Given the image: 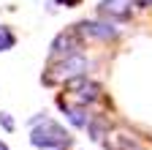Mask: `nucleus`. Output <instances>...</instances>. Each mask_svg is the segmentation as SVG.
<instances>
[{
    "label": "nucleus",
    "mask_w": 152,
    "mask_h": 150,
    "mask_svg": "<svg viewBox=\"0 0 152 150\" xmlns=\"http://www.w3.org/2000/svg\"><path fill=\"white\" fill-rule=\"evenodd\" d=\"M57 3H60V6H68V8H73V6H79L82 0H57Z\"/></svg>",
    "instance_id": "1a4fd4ad"
},
{
    "label": "nucleus",
    "mask_w": 152,
    "mask_h": 150,
    "mask_svg": "<svg viewBox=\"0 0 152 150\" xmlns=\"http://www.w3.org/2000/svg\"><path fill=\"white\" fill-rule=\"evenodd\" d=\"M60 106H63V112H65V117L76 126V128H84L87 131V126L92 123V115H87V109L82 106V104H65V101H60Z\"/></svg>",
    "instance_id": "423d86ee"
},
{
    "label": "nucleus",
    "mask_w": 152,
    "mask_h": 150,
    "mask_svg": "<svg viewBox=\"0 0 152 150\" xmlns=\"http://www.w3.org/2000/svg\"><path fill=\"white\" fill-rule=\"evenodd\" d=\"M133 3H136V0H101L98 11L106 19H125V16H130Z\"/></svg>",
    "instance_id": "20e7f679"
},
{
    "label": "nucleus",
    "mask_w": 152,
    "mask_h": 150,
    "mask_svg": "<svg viewBox=\"0 0 152 150\" xmlns=\"http://www.w3.org/2000/svg\"><path fill=\"white\" fill-rule=\"evenodd\" d=\"M82 41H84V35L79 33V27H68L65 33H60L57 38L52 41V58H63V55H73V52H79L82 49Z\"/></svg>",
    "instance_id": "7ed1b4c3"
},
{
    "label": "nucleus",
    "mask_w": 152,
    "mask_h": 150,
    "mask_svg": "<svg viewBox=\"0 0 152 150\" xmlns=\"http://www.w3.org/2000/svg\"><path fill=\"white\" fill-rule=\"evenodd\" d=\"M0 150H8V145H6V142H3V139H0Z\"/></svg>",
    "instance_id": "9d476101"
},
{
    "label": "nucleus",
    "mask_w": 152,
    "mask_h": 150,
    "mask_svg": "<svg viewBox=\"0 0 152 150\" xmlns=\"http://www.w3.org/2000/svg\"><path fill=\"white\" fill-rule=\"evenodd\" d=\"M14 44H16V35H14L6 25H0V52H8Z\"/></svg>",
    "instance_id": "0eeeda50"
},
{
    "label": "nucleus",
    "mask_w": 152,
    "mask_h": 150,
    "mask_svg": "<svg viewBox=\"0 0 152 150\" xmlns=\"http://www.w3.org/2000/svg\"><path fill=\"white\" fill-rule=\"evenodd\" d=\"M76 27L82 35H90V38H114L117 35V27L109 22H79Z\"/></svg>",
    "instance_id": "39448f33"
},
{
    "label": "nucleus",
    "mask_w": 152,
    "mask_h": 150,
    "mask_svg": "<svg viewBox=\"0 0 152 150\" xmlns=\"http://www.w3.org/2000/svg\"><path fill=\"white\" fill-rule=\"evenodd\" d=\"M33 131H30V142L33 147H41V150H60L71 142V134L60 126V123H54L44 115H38L30 120Z\"/></svg>",
    "instance_id": "f257e3e1"
},
{
    "label": "nucleus",
    "mask_w": 152,
    "mask_h": 150,
    "mask_svg": "<svg viewBox=\"0 0 152 150\" xmlns=\"http://www.w3.org/2000/svg\"><path fill=\"white\" fill-rule=\"evenodd\" d=\"M144 3H147V6H149V3H152V0H144Z\"/></svg>",
    "instance_id": "9b49d317"
},
{
    "label": "nucleus",
    "mask_w": 152,
    "mask_h": 150,
    "mask_svg": "<svg viewBox=\"0 0 152 150\" xmlns=\"http://www.w3.org/2000/svg\"><path fill=\"white\" fill-rule=\"evenodd\" d=\"M87 68H90V60L84 58V55H79V52H73V55H65L63 58V63L57 66V68H52V74H46V82H57V79H73V77H82V74H87Z\"/></svg>",
    "instance_id": "f03ea898"
},
{
    "label": "nucleus",
    "mask_w": 152,
    "mask_h": 150,
    "mask_svg": "<svg viewBox=\"0 0 152 150\" xmlns=\"http://www.w3.org/2000/svg\"><path fill=\"white\" fill-rule=\"evenodd\" d=\"M0 126H3L6 131H14V120H11L8 112H0Z\"/></svg>",
    "instance_id": "6e6552de"
}]
</instances>
